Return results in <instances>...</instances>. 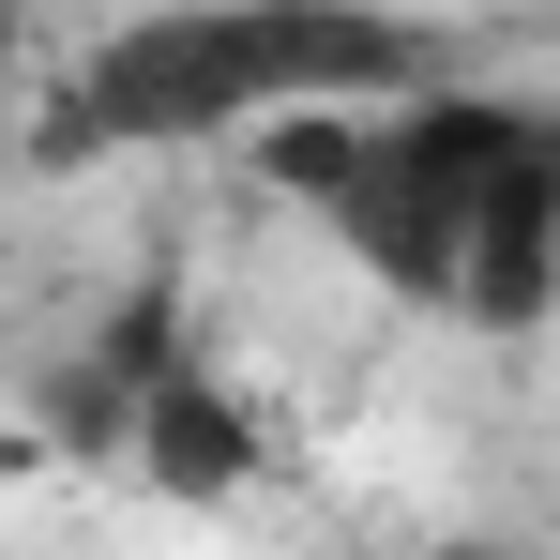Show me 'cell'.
I'll use <instances>...</instances> for the list:
<instances>
[{"instance_id":"6da1fadb","label":"cell","mask_w":560,"mask_h":560,"mask_svg":"<svg viewBox=\"0 0 560 560\" xmlns=\"http://www.w3.org/2000/svg\"><path fill=\"white\" fill-rule=\"evenodd\" d=\"M378 303L440 334H546L560 318V92L440 77L409 106H318L243 152Z\"/></svg>"},{"instance_id":"7a4b0ae2","label":"cell","mask_w":560,"mask_h":560,"mask_svg":"<svg viewBox=\"0 0 560 560\" xmlns=\"http://www.w3.org/2000/svg\"><path fill=\"white\" fill-rule=\"evenodd\" d=\"M469 77L455 15L409 0H137L31 92V167H152V152H258L318 106H409Z\"/></svg>"},{"instance_id":"3957f363","label":"cell","mask_w":560,"mask_h":560,"mask_svg":"<svg viewBox=\"0 0 560 560\" xmlns=\"http://www.w3.org/2000/svg\"><path fill=\"white\" fill-rule=\"evenodd\" d=\"M455 560H500V546H455Z\"/></svg>"}]
</instances>
